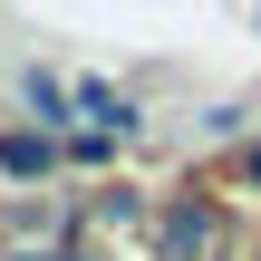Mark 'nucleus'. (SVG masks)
<instances>
[{
    "instance_id": "nucleus-2",
    "label": "nucleus",
    "mask_w": 261,
    "mask_h": 261,
    "mask_svg": "<svg viewBox=\"0 0 261 261\" xmlns=\"http://www.w3.org/2000/svg\"><path fill=\"white\" fill-rule=\"evenodd\" d=\"M68 165V136H48V126H0V174L10 184H48Z\"/></svg>"
},
{
    "instance_id": "nucleus-6",
    "label": "nucleus",
    "mask_w": 261,
    "mask_h": 261,
    "mask_svg": "<svg viewBox=\"0 0 261 261\" xmlns=\"http://www.w3.org/2000/svg\"><path fill=\"white\" fill-rule=\"evenodd\" d=\"M232 184H261V136L242 145V155H232Z\"/></svg>"
},
{
    "instance_id": "nucleus-1",
    "label": "nucleus",
    "mask_w": 261,
    "mask_h": 261,
    "mask_svg": "<svg viewBox=\"0 0 261 261\" xmlns=\"http://www.w3.org/2000/svg\"><path fill=\"white\" fill-rule=\"evenodd\" d=\"M213 242H223L213 194H184V203H165V213H155V261H203Z\"/></svg>"
},
{
    "instance_id": "nucleus-4",
    "label": "nucleus",
    "mask_w": 261,
    "mask_h": 261,
    "mask_svg": "<svg viewBox=\"0 0 261 261\" xmlns=\"http://www.w3.org/2000/svg\"><path fill=\"white\" fill-rule=\"evenodd\" d=\"M77 116H87V126H107V136H126V145L145 136V107H136L126 87H107V77H77Z\"/></svg>"
},
{
    "instance_id": "nucleus-5",
    "label": "nucleus",
    "mask_w": 261,
    "mask_h": 261,
    "mask_svg": "<svg viewBox=\"0 0 261 261\" xmlns=\"http://www.w3.org/2000/svg\"><path fill=\"white\" fill-rule=\"evenodd\" d=\"M0 261H97V252H77V242H29V252H0Z\"/></svg>"
},
{
    "instance_id": "nucleus-3",
    "label": "nucleus",
    "mask_w": 261,
    "mask_h": 261,
    "mask_svg": "<svg viewBox=\"0 0 261 261\" xmlns=\"http://www.w3.org/2000/svg\"><path fill=\"white\" fill-rule=\"evenodd\" d=\"M19 107H29V126H48V136H68V126H77V87H68V77H48V68H19Z\"/></svg>"
}]
</instances>
